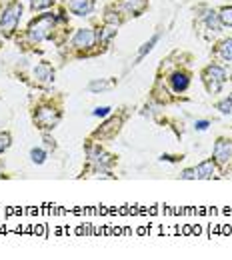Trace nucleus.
Wrapping results in <instances>:
<instances>
[{"instance_id": "obj_1", "label": "nucleus", "mask_w": 232, "mask_h": 260, "mask_svg": "<svg viewBox=\"0 0 232 260\" xmlns=\"http://www.w3.org/2000/svg\"><path fill=\"white\" fill-rule=\"evenodd\" d=\"M20 14H22V6H20L18 2L10 4V6L4 10V14H2V18H0V30H2L4 36L14 34L16 26H18V20H20Z\"/></svg>"}, {"instance_id": "obj_2", "label": "nucleus", "mask_w": 232, "mask_h": 260, "mask_svg": "<svg viewBox=\"0 0 232 260\" xmlns=\"http://www.w3.org/2000/svg\"><path fill=\"white\" fill-rule=\"evenodd\" d=\"M52 26H54V16H40L36 22L30 24V28H28V36L32 38L34 42H40V40H44L50 30H52Z\"/></svg>"}, {"instance_id": "obj_3", "label": "nucleus", "mask_w": 232, "mask_h": 260, "mask_svg": "<svg viewBox=\"0 0 232 260\" xmlns=\"http://www.w3.org/2000/svg\"><path fill=\"white\" fill-rule=\"evenodd\" d=\"M224 78H226V72L220 66L212 64L204 70V82H206V86H208L210 92H218L220 86H222V82H224Z\"/></svg>"}, {"instance_id": "obj_4", "label": "nucleus", "mask_w": 232, "mask_h": 260, "mask_svg": "<svg viewBox=\"0 0 232 260\" xmlns=\"http://www.w3.org/2000/svg\"><path fill=\"white\" fill-rule=\"evenodd\" d=\"M34 120L38 122L40 128L48 130V128H54V126H56V122L60 120V114H58L56 110H52V108H40L38 114L34 116Z\"/></svg>"}, {"instance_id": "obj_5", "label": "nucleus", "mask_w": 232, "mask_h": 260, "mask_svg": "<svg viewBox=\"0 0 232 260\" xmlns=\"http://www.w3.org/2000/svg\"><path fill=\"white\" fill-rule=\"evenodd\" d=\"M94 40H96V34L90 28H80L76 36L72 38V44L76 48H92L94 46Z\"/></svg>"}, {"instance_id": "obj_6", "label": "nucleus", "mask_w": 232, "mask_h": 260, "mask_svg": "<svg viewBox=\"0 0 232 260\" xmlns=\"http://www.w3.org/2000/svg\"><path fill=\"white\" fill-rule=\"evenodd\" d=\"M214 160L220 164H226L232 160V142L230 140H218L214 146Z\"/></svg>"}, {"instance_id": "obj_7", "label": "nucleus", "mask_w": 232, "mask_h": 260, "mask_svg": "<svg viewBox=\"0 0 232 260\" xmlns=\"http://www.w3.org/2000/svg\"><path fill=\"white\" fill-rule=\"evenodd\" d=\"M68 8H70V12L76 14V16H86V14L92 12L94 2H92V0H68Z\"/></svg>"}, {"instance_id": "obj_8", "label": "nucleus", "mask_w": 232, "mask_h": 260, "mask_svg": "<svg viewBox=\"0 0 232 260\" xmlns=\"http://www.w3.org/2000/svg\"><path fill=\"white\" fill-rule=\"evenodd\" d=\"M214 170H216V162L214 160H204V162H200L194 168V176L200 178V180H206V178H212Z\"/></svg>"}, {"instance_id": "obj_9", "label": "nucleus", "mask_w": 232, "mask_h": 260, "mask_svg": "<svg viewBox=\"0 0 232 260\" xmlns=\"http://www.w3.org/2000/svg\"><path fill=\"white\" fill-rule=\"evenodd\" d=\"M34 76H36L40 82H52V80H54V70H52L50 64L42 62V64H38L34 68Z\"/></svg>"}, {"instance_id": "obj_10", "label": "nucleus", "mask_w": 232, "mask_h": 260, "mask_svg": "<svg viewBox=\"0 0 232 260\" xmlns=\"http://www.w3.org/2000/svg\"><path fill=\"white\" fill-rule=\"evenodd\" d=\"M170 84H172V88H174L176 92H184V90L188 88V84H190V78H188V74H184V72H176V74H172Z\"/></svg>"}, {"instance_id": "obj_11", "label": "nucleus", "mask_w": 232, "mask_h": 260, "mask_svg": "<svg viewBox=\"0 0 232 260\" xmlns=\"http://www.w3.org/2000/svg\"><path fill=\"white\" fill-rule=\"evenodd\" d=\"M90 160L96 164V166H110L112 164V156H108L106 152H102L100 148H94L90 152Z\"/></svg>"}, {"instance_id": "obj_12", "label": "nucleus", "mask_w": 232, "mask_h": 260, "mask_svg": "<svg viewBox=\"0 0 232 260\" xmlns=\"http://www.w3.org/2000/svg\"><path fill=\"white\" fill-rule=\"evenodd\" d=\"M204 20H206L208 28H212L214 32H220V28H222V22H220V18H218V14H216V12H206Z\"/></svg>"}, {"instance_id": "obj_13", "label": "nucleus", "mask_w": 232, "mask_h": 260, "mask_svg": "<svg viewBox=\"0 0 232 260\" xmlns=\"http://www.w3.org/2000/svg\"><path fill=\"white\" fill-rule=\"evenodd\" d=\"M118 124H120V120L118 118H110L102 128L96 132V136H112V130L116 128L118 130Z\"/></svg>"}, {"instance_id": "obj_14", "label": "nucleus", "mask_w": 232, "mask_h": 260, "mask_svg": "<svg viewBox=\"0 0 232 260\" xmlns=\"http://www.w3.org/2000/svg\"><path fill=\"white\" fill-rule=\"evenodd\" d=\"M158 38H160V36H158V34H154V36H152V38H150V40H148V42H146V44H144V46H142V48L138 50L136 62H138V60H142V58H144V56H146V54H148V52L152 50V46H154V44L158 42Z\"/></svg>"}, {"instance_id": "obj_15", "label": "nucleus", "mask_w": 232, "mask_h": 260, "mask_svg": "<svg viewBox=\"0 0 232 260\" xmlns=\"http://www.w3.org/2000/svg\"><path fill=\"white\" fill-rule=\"evenodd\" d=\"M124 6L132 12V14H140L146 6V0H124Z\"/></svg>"}, {"instance_id": "obj_16", "label": "nucleus", "mask_w": 232, "mask_h": 260, "mask_svg": "<svg viewBox=\"0 0 232 260\" xmlns=\"http://www.w3.org/2000/svg\"><path fill=\"white\" fill-rule=\"evenodd\" d=\"M112 80H92L90 84H88V90H92V92H98V90H108V88H112Z\"/></svg>"}, {"instance_id": "obj_17", "label": "nucleus", "mask_w": 232, "mask_h": 260, "mask_svg": "<svg viewBox=\"0 0 232 260\" xmlns=\"http://www.w3.org/2000/svg\"><path fill=\"white\" fill-rule=\"evenodd\" d=\"M218 18H220L222 26H232V6L222 8V10H220V14H218Z\"/></svg>"}, {"instance_id": "obj_18", "label": "nucleus", "mask_w": 232, "mask_h": 260, "mask_svg": "<svg viewBox=\"0 0 232 260\" xmlns=\"http://www.w3.org/2000/svg\"><path fill=\"white\" fill-rule=\"evenodd\" d=\"M220 56H222L224 60H232V38L222 42V46H220Z\"/></svg>"}, {"instance_id": "obj_19", "label": "nucleus", "mask_w": 232, "mask_h": 260, "mask_svg": "<svg viewBox=\"0 0 232 260\" xmlns=\"http://www.w3.org/2000/svg\"><path fill=\"white\" fill-rule=\"evenodd\" d=\"M30 158H32L36 164H42L46 160V154H44V150H40V148H32V150H30Z\"/></svg>"}, {"instance_id": "obj_20", "label": "nucleus", "mask_w": 232, "mask_h": 260, "mask_svg": "<svg viewBox=\"0 0 232 260\" xmlns=\"http://www.w3.org/2000/svg\"><path fill=\"white\" fill-rule=\"evenodd\" d=\"M52 4H54V0H30L32 10H42V8H48Z\"/></svg>"}, {"instance_id": "obj_21", "label": "nucleus", "mask_w": 232, "mask_h": 260, "mask_svg": "<svg viewBox=\"0 0 232 260\" xmlns=\"http://www.w3.org/2000/svg\"><path fill=\"white\" fill-rule=\"evenodd\" d=\"M216 108L222 112V114H232V100H220L216 104Z\"/></svg>"}, {"instance_id": "obj_22", "label": "nucleus", "mask_w": 232, "mask_h": 260, "mask_svg": "<svg viewBox=\"0 0 232 260\" xmlns=\"http://www.w3.org/2000/svg\"><path fill=\"white\" fill-rule=\"evenodd\" d=\"M114 34H116V28H114V26H108V28H104V32L98 34V40L100 42H106V40L112 38Z\"/></svg>"}, {"instance_id": "obj_23", "label": "nucleus", "mask_w": 232, "mask_h": 260, "mask_svg": "<svg viewBox=\"0 0 232 260\" xmlns=\"http://www.w3.org/2000/svg\"><path fill=\"white\" fill-rule=\"evenodd\" d=\"M8 146H10V134L2 132V134H0V152H4Z\"/></svg>"}, {"instance_id": "obj_24", "label": "nucleus", "mask_w": 232, "mask_h": 260, "mask_svg": "<svg viewBox=\"0 0 232 260\" xmlns=\"http://www.w3.org/2000/svg\"><path fill=\"white\" fill-rule=\"evenodd\" d=\"M108 112H110V108H108V106H102V108H96V110H94V116H106Z\"/></svg>"}, {"instance_id": "obj_25", "label": "nucleus", "mask_w": 232, "mask_h": 260, "mask_svg": "<svg viewBox=\"0 0 232 260\" xmlns=\"http://www.w3.org/2000/svg\"><path fill=\"white\" fill-rule=\"evenodd\" d=\"M44 144H46V148H54V140L50 136H44Z\"/></svg>"}, {"instance_id": "obj_26", "label": "nucleus", "mask_w": 232, "mask_h": 260, "mask_svg": "<svg viewBox=\"0 0 232 260\" xmlns=\"http://www.w3.org/2000/svg\"><path fill=\"white\" fill-rule=\"evenodd\" d=\"M180 176H182V178H196V176H194V170H184Z\"/></svg>"}, {"instance_id": "obj_27", "label": "nucleus", "mask_w": 232, "mask_h": 260, "mask_svg": "<svg viewBox=\"0 0 232 260\" xmlns=\"http://www.w3.org/2000/svg\"><path fill=\"white\" fill-rule=\"evenodd\" d=\"M196 128L206 130V128H208V122H206V120H200V122H196Z\"/></svg>"}]
</instances>
